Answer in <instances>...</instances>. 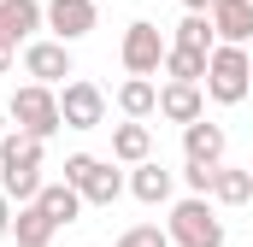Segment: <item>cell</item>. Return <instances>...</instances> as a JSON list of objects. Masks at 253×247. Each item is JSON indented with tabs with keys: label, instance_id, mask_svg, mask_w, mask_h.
<instances>
[{
	"label": "cell",
	"instance_id": "6da1fadb",
	"mask_svg": "<svg viewBox=\"0 0 253 247\" xmlns=\"http://www.w3.org/2000/svg\"><path fill=\"white\" fill-rule=\"evenodd\" d=\"M206 94H212L218 106H236V100L253 94V59H248V47H236V41H218V47H212V59H206Z\"/></svg>",
	"mask_w": 253,
	"mask_h": 247
},
{
	"label": "cell",
	"instance_id": "7a4b0ae2",
	"mask_svg": "<svg viewBox=\"0 0 253 247\" xmlns=\"http://www.w3.org/2000/svg\"><path fill=\"white\" fill-rule=\"evenodd\" d=\"M6 118H18V129H24V135L47 141V135L65 124V118H59V94H53V82H24V88L12 94Z\"/></svg>",
	"mask_w": 253,
	"mask_h": 247
},
{
	"label": "cell",
	"instance_id": "3957f363",
	"mask_svg": "<svg viewBox=\"0 0 253 247\" xmlns=\"http://www.w3.org/2000/svg\"><path fill=\"white\" fill-rule=\"evenodd\" d=\"M171 242L177 247H224V218L206 206V194H189L171 206Z\"/></svg>",
	"mask_w": 253,
	"mask_h": 247
},
{
	"label": "cell",
	"instance_id": "277c9868",
	"mask_svg": "<svg viewBox=\"0 0 253 247\" xmlns=\"http://www.w3.org/2000/svg\"><path fill=\"white\" fill-rule=\"evenodd\" d=\"M65 183L83 188L88 206H112V200L129 188L124 171H112V159H94V153H71V159H65Z\"/></svg>",
	"mask_w": 253,
	"mask_h": 247
},
{
	"label": "cell",
	"instance_id": "5b68a950",
	"mask_svg": "<svg viewBox=\"0 0 253 247\" xmlns=\"http://www.w3.org/2000/svg\"><path fill=\"white\" fill-rule=\"evenodd\" d=\"M165 53H171V41L159 36V24L135 18V24L124 30V47H118V59H124L129 77H153V71H165Z\"/></svg>",
	"mask_w": 253,
	"mask_h": 247
},
{
	"label": "cell",
	"instance_id": "8992f818",
	"mask_svg": "<svg viewBox=\"0 0 253 247\" xmlns=\"http://www.w3.org/2000/svg\"><path fill=\"white\" fill-rule=\"evenodd\" d=\"M59 118H65V129H100L106 124V94L88 77H71L59 94Z\"/></svg>",
	"mask_w": 253,
	"mask_h": 247
},
{
	"label": "cell",
	"instance_id": "52a82bcc",
	"mask_svg": "<svg viewBox=\"0 0 253 247\" xmlns=\"http://www.w3.org/2000/svg\"><path fill=\"white\" fill-rule=\"evenodd\" d=\"M24 77L36 82H65L71 77V41H24Z\"/></svg>",
	"mask_w": 253,
	"mask_h": 247
},
{
	"label": "cell",
	"instance_id": "ba28073f",
	"mask_svg": "<svg viewBox=\"0 0 253 247\" xmlns=\"http://www.w3.org/2000/svg\"><path fill=\"white\" fill-rule=\"evenodd\" d=\"M47 24V6L42 0H0V41H36V30Z\"/></svg>",
	"mask_w": 253,
	"mask_h": 247
},
{
	"label": "cell",
	"instance_id": "9c48e42d",
	"mask_svg": "<svg viewBox=\"0 0 253 247\" xmlns=\"http://www.w3.org/2000/svg\"><path fill=\"white\" fill-rule=\"evenodd\" d=\"M159 118H171V124H194V118H206V88L200 82H165L159 88Z\"/></svg>",
	"mask_w": 253,
	"mask_h": 247
},
{
	"label": "cell",
	"instance_id": "30bf717a",
	"mask_svg": "<svg viewBox=\"0 0 253 247\" xmlns=\"http://www.w3.org/2000/svg\"><path fill=\"white\" fill-rule=\"evenodd\" d=\"M47 30L59 41H83L94 30V0H47Z\"/></svg>",
	"mask_w": 253,
	"mask_h": 247
},
{
	"label": "cell",
	"instance_id": "8fae6325",
	"mask_svg": "<svg viewBox=\"0 0 253 247\" xmlns=\"http://www.w3.org/2000/svg\"><path fill=\"white\" fill-rule=\"evenodd\" d=\"M212 30H218V41L248 47L253 41V0H212Z\"/></svg>",
	"mask_w": 253,
	"mask_h": 247
},
{
	"label": "cell",
	"instance_id": "7c38bea8",
	"mask_svg": "<svg viewBox=\"0 0 253 247\" xmlns=\"http://www.w3.org/2000/svg\"><path fill=\"white\" fill-rule=\"evenodd\" d=\"M183 153L194 165H224V124H206V118L183 124Z\"/></svg>",
	"mask_w": 253,
	"mask_h": 247
},
{
	"label": "cell",
	"instance_id": "4fadbf2b",
	"mask_svg": "<svg viewBox=\"0 0 253 247\" xmlns=\"http://www.w3.org/2000/svg\"><path fill=\"white\" fill-rule=\"evenodd\" d=\"M171 188H177V177H171L159 159H141V165L129 171V194H135L141 206H165V200H171Z\"/></svg>",
	"mask_w": 253,
	"mask_h": 247
},
{
	"label": "cell",
	"instance_id": "5bb4252c",
	"mask_svg": "<svg viewBox=\"0 0 253 247\" xmlns=\"http://www.w3.org/2000/svg\"><path fill=\"white\" fill-rule=\"evenodd\" d=\"M112 159H118V165H141V159H153V129H147L141 118L118 124V129H112Z\"/></svg>",
	"mask_w": 253,
	"mask_h": 247
},
{
	"label": "cell",
	"instance_id": "9a60e30c",
	"mask_svg": "<svg viewBox=\"0 0 253 247\" xmlns=\"http://www.w3.org/2000/svg\"><path fill=\"white\" fill-rule=\"evenodd\" d=\"M36 206H42V212L65 230V224H77V212H83V188H77V183H42Z\"/></svg>",
	"mask_w": 253,
	"mask_h": 247
},
{
	"label": "cell",
	"instance_id": "2e32d148",
	"mask_svg": "<svg viewBox=\"0 0 253 247\" xmlns=\"http://www.w3.org/2000/svg\"><path fill=\"white\" fill-rule=\"evenodd\" d=\"M0 188H6L18 206H30V200L42 194V165H30V159H12V165H0Z\"/></svg>",
	"mask_w": 253,
	"mask_h": 247
},
{
	"label": "cell",
	"instance_id": "e0dca14e",
	"mask_svg": "<svg viewBox=\"0 0 253 247\" xmlns=\"http://www.w3.org/2000/svg\"><path fill=\"white\" fill-rule=\"evenodd\" d=\"M53 236H59V224H53V218H47L36 200L12 212V242H53Z\"/></svg>",
	"mask_w": 253,
	"mask_h": 247
},
{
	"label": "cell",
	"instance_id": "ac0fdd59",
	"mask_svg": "<svg viewBox=\"0 0 253 247\" xmlns=\"http://www.w3.org/2000/svg\"><path fill=\"white\" fill-rule=\"evenodd\" d=\"M118 112H124V118H153V112H159V88H153L147 77H129L124 88H118Z\"/></svg>",
	"mask_w": 253,
	"mask_h": 247
},
{
	"label": "cell",
	"instance_id": "d6986e66",
	"mask_svg": "<svg viewBox=\"0 0 253 247\" xmlns=\"http://www.w3.org/2000/svg\"><path fill=\"white\" fill-rule=\"evenodd\" d=\"M212 200H224V206H242V200H253V165H248V171L218 165V171H212Z\"/></svg>",
	"mask_w": 253,
	"mask_h": 247
},
{
	"label": "cell",
	"instance_id": "ffe728a7",
	"mask_svg": "<svg viewBox=\"0 0 253 247\" xmlns=\"http://www.w3.org/2000/svg\"><path fill=\"white\" fill-rule=\"evenodd\" d=\"M206 59H212V53H200V47H177V41H171V53H165V77H177V82H206Z\"/></svg>",
	"mask_w": 253,
	"mask_h": 247
},
{
	"label": "cell",
	"instance_id": "44dd1931",
	"mask_svg": "<svg viewBox=\"0 0 253 247\" xmlns=\"http://www.w3.org/2000/svg\"><path fill=\"white\" fill-rule=\"evenodd\" d=\"M177 47H200V53H212V47H218V30H212V12H189V18L177 24Z\"/></svg>",
	"mask_w": 253,
	"mask_h": 247
},
{
	"label": "cell",
	"instance_id": "7402d4cb",
	"mask_svg": "<svg viewBox=\"0 0 253 247\" xmlns=\"http://www.w3.org/2000/svg\"><path fill=\"white\" fill-rule=\"evenodd\" d=\"M118 247H171V230H159V224H135L118 236Z\"/></svg>",
	"mask_w": 253,
	"mask_h": 247
},
{
	"label": "cell",
	"instance_id": "603a6c76",
	"mask_svg": "<svg viewBox=\"0 0 253 247\" xmlns=\"http://www.w3.org/2000/svg\"><path fill=\"white\" fill-rule=\"evenodd\" d=\"M212 171H218V165H194V159H189V171H183L189 194H212Z\"/></svg>",
	"mask_w": 253,
	"mask_h": 247
},
{
	"label": "cell",
	"instance_id": "cb8c5ba5",
	"mask_svg": "<svg viewBox=\"0 0 253 247\" xmlns=\"http://www.w3.org/2000/svg\"><path fill=\"white\" fill-rule=\"evenodd\" d=\"M12 206H18V200H12V194L0 188V236H12Z\"/></svg>",
	"mask_w": 253,
	"mask_h": 247
},
{
	"label": "cell",
	"instance_id": "d4e9b609",
	"mask_svg": "<svg viewBox=\"0 0 253 247\" xmlns=\"http://www.w3.org/2000/svg\"><path fill=\"white\" fill-rule=\"evenodd\" d=\"M12 71V41H0V77Z\"/></svg>",
	"mask_w": 253,
	"mask_h": 247
},
{
	"label": "cell",
	"instance_id": "484cf974",
	"mask_svg": "<svg viewBox=\"0 0 253 247\" xmlns=\"http://www.w3.org/2000/svg\"><path fill=\"white\" fill-rule=\"evenodd\" d=\"M183 6H189V12H212V0H183Z\"/></svg>",
	"mask_w": 253,
	"mask_h": 247
},
{
	"label": "cell",
	"instance_id": "4316f807",
	"mask_svg": "<svg viewBox=\"0 0 253 247\" xmlns=\"http://www.w3.org/2000/svg\"><path fill=\"white\" fill-rule=\"evenodd\" d=\"M18 247H53V242H18Z\"/></svg>",
	"mask_w": 253,
	"mask_h": 247
},
{
	"label": "cell",
	"instance_id": "83f0119b",
	"mask_svg": "<svg viewBox=\"0 0 253 247\" xmlns=\"http://www.w3.org/2000/svg\"><path fill=\"white\" fill-rule=\"evenodd\" d=\"M0 135H6V112H0Z\"/></svg>",
	"mask_w": 253,
	"mask_h": 247
}]
</instances>
